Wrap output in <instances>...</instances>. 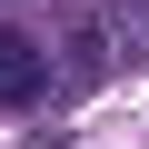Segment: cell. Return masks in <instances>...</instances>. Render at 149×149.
Returning <instances> with one entry per match:
<instances>
[{"mask_svg": "<svg viewBox=\"0 0 149 149\" xmlns=\"http://www.w3.org/2000/svg\"><path fill=\"white\" fill-rule=\"evenodd\" d=\"M30 100H50V60H40L30 30L0 20V109H30Z\"/></svg>", "mask_w": 149, "mask_h": 149, "instance_id": "6da1fadb", "label": "cell"}]
</instances>
